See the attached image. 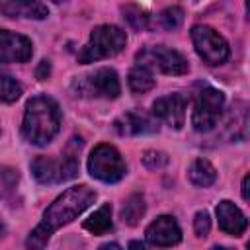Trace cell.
Returning a JSON list of instances; mask_svg holds the SVG:
<instances>
[{"label": "cell", "instance_id": "6da1fadb", "mask_svg": "<svg viewBox=\"0 0 250 250\" xmlns=\"http://www.w3.org/2000/svg\"><path fill=\"white\" fill-rule=\"evenodd\" d=\"M96 199V191L84 184L72 186L62 191L43 213L41 223L29 232L25 240L27 250H43L51 238V234L62 225L76 219L84 209H88Z\"/></svg>", "mask_w": 250, "mask_h": 250}, {"label": "cell", "instance_id": "7a4b0ae2", "mask_svg": "<svg viewBox=\"0 0 250 250\" xmlns=\"http://www.w3.org/2000/svg\"><path fill=\"white\" fill-rule=\"evenodd\" d=\"M61 129V109L51 96H33L25 104L21 135L27 143L45 146Z\"/></svg>", "mask_w": 250, "mask_h": 250}, {"label": "cell", "instance_id": "3957f363", "mask_svg": "<svg viewBox=\"0 0 250 250\" xmlns=\"http://www.w3.org/2000/svg\"><path fill=\"white\" fill-rule=\"evenodd\" d=\"M82 146L80 139H70V145L62 158L37 156L31 162V174L39 184H62L78 174V150Z\"/></svg>", "mask_w": 250, "mask_h": 250}, {"label": "cell", "instance_id": "277c9868", "mask_svg": "<svg viewBox=\"0 0 250 250\" xmlns=\"http://www.w3.org/2000/svg\"><path fill=\"white\" fill-rule=\"evenodd\" d=\"M127 43V35L121 27L117 25H98L92 29L88 43L80 49L78 53V62L88 64V62H96L102 59H109L117 53L123 51Z\"/></svg>", "mask_w": 250, "mask_h": 250}, {"label": "cell", "instance_id": "5b68a950", "mask_svg": "<svg viewBox=\"0 0 250 250\" xmlns=\"http://www.w3.org/2000/svg\"><path fill=\"white\" fill-rule=\"evenodd\" d=\"M88 172L100 182L115 184L127 174V164L113 145L102 143L88 156Z\"/></svg>", "mask_w": 250, "mask_h": 250}, {"label": "cell", "instance_id": "8992f818", "mask_svg": "<svg viewBox=\"0 0 250 250\" xmlns=\"http://www.w3.org/2000/svg\"><path fill=\"white\" fill-rule=\"evenodd\" d=\"M225 107V94L217 88L205 86L195 94L193 102V113H191V125L199 133H207L215 129L223 115Z\"/></svg>", "mask_w": 250, "mask_h": 250}, {"label": "cell", "instance_id": "52a82bcc", "mask_svg": "<svg viewBox=\"0 0 250 250\" xmlns=\"http://www.w3.org/2000/svg\"><path fill=\"white\" fill-rule=\"evenodd\" d=\"M135 61L139 66H145L148 68L150 72L152 70H158V72H164V74H186L189 70V64H188V59L174 51V49H168L164 45H154V47H145L141 49L137 55H135Z\"/></svg>", "mask_w": 250, "mask_h": 250}, {"label": "cell", "instance_id": "ba28073f", "mask_svg": "<svg viewBox=\"0 0 250 250\" xmlns=\"http://www.w3.org/2000/svg\"><path fill=\"white\" fill-rule=\"evenodd\" d=\"M191 41L197 51V55L203 59L207 64H221L229 59V43L225 37L215 31L209 25H193L191 27Z\"/></svg>", "mask_w": 250, "mask_h": 250}, {"label": "cell", "instance_id": "9c48e42d", "mask_svg": "<svg viewBox=\"0 0 250 250\" xmlns=\"http://www.w3.org/2000/svg\"><path fill=\"white\" fill-rule=\"evenodd\" d=\"M74 88H76V96H90V98L113 100L121 94V84L113 68H98L92 74L84 76L82 80L74 82Z\"/></svg>", "mask_w": 250, "mask_h": 250}, {"label": "cell", "instance_id": "30bf717a", "mask_svg": "<svg viewBox=\"0 0 250 250\" xmlns=\"http://www.w3.org/2000/svg\"><path fill=\"white\" fill-rule=\"evenodd\" d=\"M186 105H188L186 96L180 92H174V94L154 100L152 115L156 117V121L160 119L162 123H166L172 129H182V125L186 121Z\"/></svg>", "mask_w": 250, "mask_h": 250}, {"label": "cell", "instance_id": "8fae6325", "mask_svg": "<svg viewBox=\"0 0 250 250\" xmlns=\"http://www.w3.org/2000/svg\"><path fill=\"white\" fill-rule=\"evenodd\" d=\"M33 55V45L25 35L0 29V62H27Z\"/></svg>", "mask_w": 250, "mask_h": 250}, {"label": "cell", "instance_id": "7c38bea8", "mask_svg": "<svg viewBox=\"0 0 250 250\" xmlns=\"http://www.w3.org/2000/svg\"><path fill=\"white\" fill-rule=\"evenodd\" d=\"M146 240L154 246L166 248V246H174L182 240V229L178 225V221L172 215H160L156 217L145 230Z\"/></svg>", "mask_w": 250, "mask_h": 250}, {"label": "cell", "instance_id": "4fadbf2b", "mask_svg": "<svg viewBox=\"0 0 250 250\" xmlns=\"http://www.w3.org/2000/svg\"><path fill=\"white\" fill-rule=\"evenodd\" d=\"M113 125L119 135H129V137L150 135L158 131V121L145 111H127L121 117H117Z\"/></svg>", "mask_w": 250, "mask_h": 250}, {"label": "cell", "instance_id": "5bb4252c", "mask_svg": "<svg viewBox=\"0 0 250 250\" xmlns=\"http://www.w3.org/2000/svg\"><path fill=\"white\" fill-rule=\"evenodd\" d=\"M217 221L219 229L232 236H240L248 227V219L244 217V213L229 199H223L217 205Z\"/></svg>", "mask_w": 250, "mask_h": 250}, {"label": "cell", "instance_id": "9a60e30c", "mask_svg": "<svg viewBox=\"0 0 250 250\" xmlns=\"http://www.w3.org/2000/svg\"><path fill=\"white\" fill-rule=\"evenodd\" d=\"M0 12L8 18H29V20H43L49 16V10L41 2H25V0H12L0 2Z\"/></svg>", "mask_w": 250, "mask_h": 250}, {"label": "cell", "instance_id": "2e32d148", "mask_svg": "<svg viewBox=\"0 0 250 250\" xmlns=\"http://www.w3.org/2000/svg\"><path fill=\"white\" fill-rule=\"evenodd\" d=\"M188 178H189V182H191L193 186H197V188H209V186H213L215 180H217V170H215V166H213L209 160H205V158H195V160L189 164V168H188Z\"/></svg>", "mask_w": 250, "mask_h": 250}, {"label": "cell", "instance_id": "e0dca14e", "mask_svg": "<svg viewBox=\"0 0 250 250\" xmlns=\"http://www.w3.org/2000/svg\"><path fill=\"white\" fill-rule=\"evenodd\" d=\"M111 205L104 203L102 207H98L86 221H84V229L94 232V234H104L107 230H111Z\"/></svg>", "mask_w": 250, "mask_h": 250}, {"label": "cell", "instance_id": "ac0fdd59", "mask_svg": "<svg viewBox=\"0 0 250 250\" xmlns=\"http://www.w3.org/2000/svg\"><path fill=\"white\" fill-rule=\"evenodd\" d=\"M145 211H146L145 197H143L141 193H133V195L127 197V201H125V205H123V209H121V219H123V223L135 227V225L143 219Z\"/></svg>", "mask_w": 250, "mask_h": 250}, {"label": "cell", "instance_id": "d6986e66", "mask_svg": "<svg viewBox=\"0 0 250 250\" xmlns=\"http://www.w3.org/2000/svg\"><path fill=\"white\" fill-rule=\"evenodd\" d=\"M127 80H129V88H131L133 92H137V94H145V92L152 90L154 84H156L152 72H150L148 68H145V66H139V64H137L135 68H131Z\"/></svg>", "mask_w": 250, "mask_h": 250}, {"label": "cell", "instance_id": "ffe728a7", "mask_svg": "<svg viewBox=\"0 0 250 250\" xmlns=\"http://www.w3.org/2000/svg\"><path fill=\"white\" fill-rule=\"evenodd\" d=\"M121 14H123V20L127 21L129 27H133L135 31H143L148 27L150 23V16L141 8V6H135V4H127L121 8Z\"/></svg>", "mask_w": 250, "mask_h": 250}, {"label": "cell", "instance_id": "44dd1931", "mask_svg": "<svg viewBox=\"0 0 250 250\" xmlns=\"http://www.w3.org/2000/svg\"><path fill=\"white\" fill-rule=\"evenodd\" d=\"M18 182H20V174L16 168L10 166L0 168V197L12 203L18 189Z\"/></svg>", "mask_w": 250, "mask_h": 250}, {"label": "cell", "instance_id": "7402d4cb", "mask_svg": "<svg viewBox=\"0 0 250 250\" xmlns=\"http://www.w3.org/2000/svg\"><path fill=\"white\" fill-rule=\"evenodd\" d=\"M20 96H21V84L14 76H10L6 72H0V102L12 104Z\"/></svg>", "mask_w": 250, "mask_h": 250}, {"label": "cell", "instance_id": "603a6c76", "mask_svg": "<svg viewBox=\"0 0 250 250\" xmlns=\"http://www.w3.org/2000/svg\"><path fill=\"white\" fill-rule=\"evenodd\" d=\"M182 21H184V10L180 6H168L158 14V23L168 31L178 29Z\"/></svg>", "mask_w": 250, "mask_h": 250}, {"label": "cell", "instance_id": "cb8c5ba5", "mask_svg": "<svg viewBox=\"0 0 250 250\" xmlns=\"http://www.w3.org/2000/svg\"><path fill=\"white\" fill-rule=\"evenodd\" d=\"M143 164L148 170H160L168 164V156L166 152H160V150H146L143 154Z\"/></svg>", "mask_w": 250, "mask_h": 250}, {"label": "cell", "instance_id": "d4e9b609", "mask_svg": "<svg viewBox=\"0 0 250 250\" xmlns=\"http://www.w3.org/2000/svg\"><path fill=\"white\" fill-rule=\"evenodd\" d=\"M193 230H195V234L199 238L209 234V230H211V219H209V213L207 211H197L195 213V217H193Z\"/></svg>", "mask_w": 250, "mask_h": 250}, {"label": "cell", "instance_id": "484cf974", "mask_svg": "<svg viewBox=\"0 0 250 250\" xmlns=\"http://www.w3.org/2000/svg\"><path fill=\"white\" fill-rule=\"evenodd\" d=\"M35 74H37L39 80H45L51 74V62L49 61H41L39 66H37V70H35Z\"/></svg>", "mask_w": 250, "mask_h": 250}, {"label": "cell", "instance_id": "4316f807", "mask_svg": "<svg viewBox=\"0 0 250 250\" xmlns=\"http://www.w3.org/2000/svg\"><path fill=\"white\" fill-rule=\"evenodd\" d=\"M248 182H250V176L246 174V176L242 178V199H244V201H248Z\"/></svg>", "mask_w": 250, "mask_h": 250}, {"label": "cell", "instance_id": "83f0119b", "mask_svg": "<svg viewBox=\"0 0 250 250\" xmlns=\"http://www.w3.org/2000/svg\"><path fill=\"white\" fill-rule=\"evenodd\" d=\"M129 250H148V248H146L145 242H141V240H131V242H129Z\"/></svg>", "mask_w": 250, "mask_h": 250}, {"label": "cell", "instance_id": "f1b7e54d", "mask_svg": "<svg viewBox=\"0 0 250 250\" xmlns=\"http://www.w3.org/2000/svg\"><path fill=\"white\" fill-rule=\"evenodd\" d=\"M98 250H121V246L115 244V242H105V244H102Z\"/></svg>", "mask_w": 250, "mask_h": 250}, {"label": "cell", "instance_id": "f546056e", "mask_svg": "<svg viewBox=\"0 0 250 250\" xmlns=\"http://www.w3.org/2000/svg\"><path fill=\"white\" fill-rule=\"evenodd\" d=\"M4 234H6V227H4V225H2V223H0V238H2V236H4Z\"/></svg>", "mask_w": 250, "mask_h": 250}, {"label": "cell", "instance_id": "4dcf8cb0", "mask_svg": "<svg viewBox=\"0 0 250 250\" xmlns=\"http://www.w3.org/2000/svg\"><path fill=\"white\" fill-rule=\"evenodd\" d=\"M209 250H229V248H225V246H213V248H209Z\"/></svg>", "mask_w": 250, "mask_h": 250}]
</instances>
